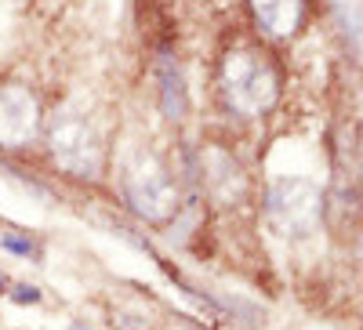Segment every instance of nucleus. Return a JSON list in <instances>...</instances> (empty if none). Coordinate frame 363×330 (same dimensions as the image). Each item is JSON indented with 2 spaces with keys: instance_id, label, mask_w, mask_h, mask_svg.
Segmentation results:
<instances>
[{
  "instance_id": "obj_1",
  "label": "nucleus",
  "mask_w": 363,
  "mask_h": 330,
  "mask_svg": "<svg viewBox=\"0 0 363 330\" xmlns=\"http://www.w3.org/2000/svg\"><path fill=\"white\" fill-rule=\"evenodd\" d=\"M222 91L233 113L240 116H262L280 95L277 69L258 51H229L222 62Z\"/></svg>"
},
{
  "instance_id": "obj_12",
  "label": "nucleus",
  "mask_w": 363,
  "mask_h": 330,
  "mask_svg": "<svg viewBox=\"0 0 363 330\" xmlns=\"http://www.w3.org/2000/svg\"><path fill=\"white\" fill-rule=\"evenodd\" d=\"M69 330H91V326H87L84 319H73V323H69Z\"/></svg>"
},
{
  "instance_id": "obj_13",
  "label": "nucleus",
  "mask_w": 363,
  "mask_h": 330,
  "mask_svg": "<svg viewBox=\"0 0 363 330\" xmlns=\"http://www.w3.org/2000/svg\"><path fill=\"white\" fill-rule=\"evenodd\" d=\"M0 287H4V273H0Z\"/></svg>"
},
{
  "instance_id": "obj_9",
  "label": "nucleus",
  "mask_w": 363,
  "mask_h": 330,
  "mask_svg": "<svg viewBox=\"0 0 363 330\" xmlns=\"http://www.w3.org/2000/svg\"><path fill=\"white\" fill-rule=\"evenodd\" d=\"M330 8L345 40H352V51H359V0H330Z\"/></svg>"
},
{
  "instance_id": "obj_11",
  "label": "nucleus",
  "mask_w": 363,
  "mask_h": 330,
  "mask_svg": "<svg viewBox=\"0 0 363 330\" xmlns=\"http://www.w3.org/2000/svg\"><path fill=\"white\" fill-rule=\"evenodd\" d=\"M4 247H8V251H18V254H33V244H26V239H15V236H4Z\"/></svg>"
},
{
  "instance_id": "obj_2",
  "label": "nucleus",
  "mask_w": 363,
  "mask_h": 330,
  "mask_svg": "<svg viewBox=\"0 0 363 330\" xmlns=\"http://www.w3.org/2000/svg\"><path fill=\"white\" fill-rule=\"evenodd\" d=\"M124 196L145 222H167L178 215V186L157 153H138L124 167Z\"/></svg>"
},
{
  "instance_id": "obj_5",
  "label": "nucleus",
  "mask_w": 363,
  "mask_h": 330,
  "mask_svg": "<svg viewBox=\"0 0 363 330\" xmlns=\"http://www.w3.org/2000/svg\"><path fill=\"white\" fill-rule=\"evenodd\" d=\"M40 127V106L22 84L0 87V145H29Z\"/></svg>"
},
{
  "instance_id": "obj_8",
  "label": "nucleus",
  "mask_w": 363,
  "mask_h": 330,
  "mask_svg": "<svg viewBox=\"0 0 363 330\" xmlns=\"http://www.w3.org/2000/svg\"><path fill=\"white\" fill-rule=\"evenodd\" d=\"M157 80H160V109L167 120H182L189 113V91H186V76H182L178 62L164 55L157 66Z\"/></svg>"
},
{
  "instance_id": "obj_6",
  "label": "nucleus",
  "mask_w": 363,
  "mask_h": 330,
  "mask_svg": "<svg viewBox=\"0 0 363 330\" xmlns=\"http://www.w3.org/2000/svg\"><path fill=\"white\" fill-rule=\"evenodd\" d=\"M203 178H207V189L215 193L222 203H236L240 196H244V189H247L236 160L229 153H222V149H211V153L203 157Z\"/></svg>"
},
{
  "instance_id": "obj_7",
  "label": "nucleus",
  "mask_w": 363,
  "mask_h": 330,
  "mask_svg": "<svg viewBox=\"0 0 363 330\" xmlns=\"http://www.w3.org/2000/svg\"><path fill=\"white\" fill-rule=\"evenodd\" d=\"M255 18L265 33L272 37H291L301 25V11H306V0H251Z\"/></svg>"
},
{
  "instance_id": "obj_10",
  "label": "nucleus",
  "mask_w": 363,
  "mask_h": 330,
  "mask_svg": "<svg viewBox=\"0 0 363 330\" xmlns=\"http://www.w3.org/2000/svg\"><path fill=\"white\" fill-rule=\"evenodd\" d=\"M11 302H18V305H33V302H40V290L22 283V287H15V290H11Z\"/></svg>"
},
{
  "instance_id": "obj_3",
  "label": "nucleus",
  "mask_w": 363,
  "mask_h": 330,
  "mask_svg": "<svg viewBox=\"0 0 363 330\" xmlns=\"http://www.w3.org/2000/svg\"><path fill=\"white\" fill-rule=\"evenodd\" d=\"M265 215L280 236L306 239L320 229L323 218V193L306 178H280L265 196Z\"/></svg>"
},
{
  "instance_id": "obj_4",
  "label": "nucleus",
  "mask_w": 363,
  "mask_h": 330,
  "mask_svg": "<svg viewBox=\"0 0 363 330\" xmlns=\"http://www.w3.org/2000/svg\"><path fill=\"white\" fill-rule=\"evenodd\" d=\"M48 145H51V157L58 160V167H66L77 178H99L102 142H99V131L84 116H73V113L55 116L48 127Z\"/></svg>"
}]
</instances>
